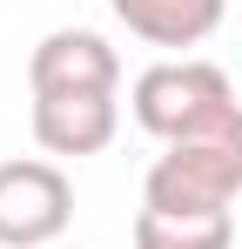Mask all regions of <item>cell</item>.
<instances>
[{"mask_svg":"<svg viewBox=\"0 0 242 249\" xmlns=\"http://www.w3.org/2000/svg\"><path fill=\"white\" fill-rule=\"evenodd\" d=\"M128 108H135V128H148L161 148L168 142H189V135H208L215 122H229L242 101L236 81L215 68V61H155L141 68L135 88H128Z\"/></svg>","mask_w":242,"mask_h":249,"instance_id":"1","label":"cell"},{"mask_svg":"<svg viewBox=\"0 0 242 249\" xmlns=\"http://www.w3.org/2000/svg\"><path fill=\"white\" fill-rule=\"evenodd\" d=\"M242 196V108L208 135L168 142L141 175V209H236Z\"/></svg>","mask_w":242,"mask_h":249,"instance_id":"2","label":"cell"},{"mask_svg":"<svg viewBox=\"0 0 242 249\" xmlns=\"http://www.w3.org/2000/svg\"><path fill=\"white\" fill-rule=\"evenodd\" d=\"M74 222V182L61 162H0V249H54Z\"/></svg>","mask_w":242,"mask_h":249,"instance_id":"3","label":"cell"},{"mask_svg":"<svg viewBox=\"0 0 242 249\" xmlns=\"http://www.w3.org/2000/svg\"><path fill=\"white\" fill-rule=\"evenodd\" d=\"M34 94H121V54L94 27H54L27 54Z\"/></svg>","mask_w":242,"mask_h":249,"instance_id":"4","label":"cell"},{"mask_svg":"<svg viewBox=\"0 0 242 249\" xmlns=\"http://www.w3.org/2000/svg\"><path fill=\"white\" fill-rule=\"evenodd\" d=\"M121 135V101L115 94H34V142L47 155H101Z\"/></svg>","mask_w":242,"mask_h":249,"instance_id":"5","label":"cell"},{"mask_svg":"<svg viewBox=\"0 0 242 249\" xmlns=\"http://www.w3.org/2000/svg\"><path fill=\"white\" fill-rule=\"evenodd\" d=\"M108 14L148 47H202L222 27L229 0H108Z\"/></svg>","mask_w":242,"mask_h":249,"instance_id":"6","label":"cell"},{"mask_svg":"<svg viewBox=\"0 0 242 249\" xmlns=\"http://www.w3.org/2000/svg\"><path fill=\"white\" fill-rule=\"evenodd\" d=\"M128 236L135 249H229L236 215L229 209H141Z\"/></svg>","mask_w":242,"mask_h":249,"instance_id":"7","label":"cell"},{"mask_svg":"<svg viewBox=\"0 0 242 249\" xmlns=\"http://www.w3.org/2000/svg\"><path fill=\"white\" fill-rule=\"evenodd\" d=\"M54 249H68V243H54Z\"/></svg>","mask_w":242,"mask_h":249,"instance_id":"8","label":"cell"}]
</instances>
